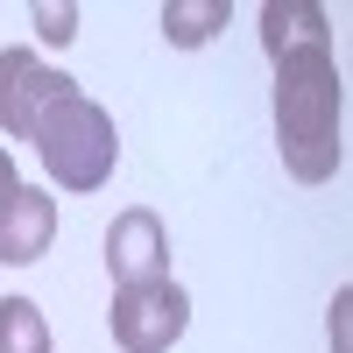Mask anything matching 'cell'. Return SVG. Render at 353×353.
Masks as SVG:
<instances>
[{"instance_id": "obj_1", "label": "cell", "mask_w": 353, "mask_h": 353, "mask_svg": "<svg viewBox=\"0 0 353 353\" xmlns=\"http://www.w3.org/2000/svg\"><path fill=\"white\" fill-rule=\"evenodd\" d=\"M339 121H346V78L332 50H297L276 64V149L297 184H325L339 176Z\"/></svg>"}, {"instance_id": "obj_2", "label": "cell", "mask_w": 353, "mask_h": 353, "mask_svg": "<svg viewBox=\"0 0 353 353\" xmlns=\"http://www.w3.org/2000/svg\"><path fill=\"white\" fill-rule=\"evenodd\" d=\"M36 156H43V170H50L57 191H99L106 176H113V163H121L113 113L99 99H85V92L57 99L43 113V128H36Z\"/></svg>"}, {"instance_id": "obj_3", "label": "cell", "mask_w": 353, "mask_h": 353, "mask_svg": "<svg viewBox=\"0 0 353 353\" xmlns=\"http://www.w3.org/2000/svg\"><path fill=\"white\" fill-rule=\"evenodd\" d=\"M106 325H113V346L121 353H170L176 339H184V325H191V297H184L176 276L128 283V290H113Z\"/></svg>"}, {"instance_id": "obj_4", "label": "cell", "mask_w": 353, "mask_h": 353, "mask_svg": "<svg viewBox=\"0 0 353 353\" xmlns=\"http://www.w3.org/2000/svg\"><path fill=\"white\" fill-rule=\"evenodd\" d=\"M78 92V78L71 71H57L43 50H0V134L8 141H36L43 128V113L57 99H71Z\"/></svg>"}, {"instance_id": "obj_5", "label": "cell", "mask_w": 353, "mask_h": 353, "mask_svg": "<svg viewBox=\"0 0 353 353\" xmlns=\"http://www.w3.org/2000/svg\"><path fill=\"white\" fill-rule=\"evenodd\" d=\"M106 276H113V290L170 276V233H163V219L149 212V205L113 212V226H106Z\"/></svg>"}, {"instance_id": "obj_6", "label": "cell", "mask_w": 353, "mask_h": 353, "mask_svg": "<svg viewBox=\"0 0 353 353\" xmlns=\"http://www.w3.org/2000/svg\"><path fill=\"white\" fill-rule=\"evenodd\" d=\"M50 241H57V198L21 184L8 198V212H0V261H8V269H28V261L50 254Z\"/></svg>"}, {"instance_id": "obj_7", "label": "cell", "mask_w": 353, "mask_h": 353, "mask_svg": "<svg viewBox=\"0 0 353 353\" xmlns=\"http://www.w3.org/2000/svg\"><path fill=\"white\" fill-rule=\"evenodd\" d=\"M261 50H269V64H283V57L297 50H332V21L318 0H269L261 8Z\"/></svg>"}, {"instance_id": "obj_8", "label": "cell", "mask_w": 353, "mask_h": 353, "mask_svg": "<svg viewBox=\"0 0 353 353\" xmlns=\"http://www.w3.org/2000/svg\"><path fill=\"white\" fill-rule=\"evenodd\" d=\"M156 21H163L170 50H205V43L233 21V0H163Z\"/></svg>"}, {"instance_id": "obj_9", "label": "cell", "mask_w": 353, "mask_h": 353, "mask_svg": "<svg viewBox=\"0 0 353 353\" xmlns=\"http://www.w3.org/2000/svg\"><path fill=\"white\" fill-rule=\"evenodd\" d=\"M0 353H57L36 297H0Z\"/></svg>"}, {"instance_id": "obj_10", "label": "cell", "mask_w": 353, "mask_h": 353, "mask_svg": "<svg viewBox=\"0 0 353 353\" xmlns=\"http://www.w3.org/2000/svg\"><path fill=\"white\" fill-rule=\"evenodd\" d=\"M28 21H36V36L57 43V50L78 36V8H71V0H36V8H28Z\"/></svg>"}, {"instance_id": "obj_11", "label": "cell", "mask_w": 353, "mask_h": 353, "mask_svg": "<svg viewBox=\"0 0 353 353\" xmlns=\"http://www.w3.org/2000/svg\"><path fill=\"white\" fill-rule=\"evenodd\" d=\"M325 339H332V353H353V283L332 297V311H325Z\"/></svg>"}, {"instance_id": "obj_12", "label": "cell", "mask_w": 353, "mask_h": 353, "mask_svg": "<svg viewBox=\"0 0 353 353\" xmlns=\"http://www.w3.org/2000/svg\"><path fill=\"white\" fill-rule=\"evenodd\" d=\"M21 191V176H14V156L8 149H0V212H8V198Z\"/></svg>"}]
</instances>
